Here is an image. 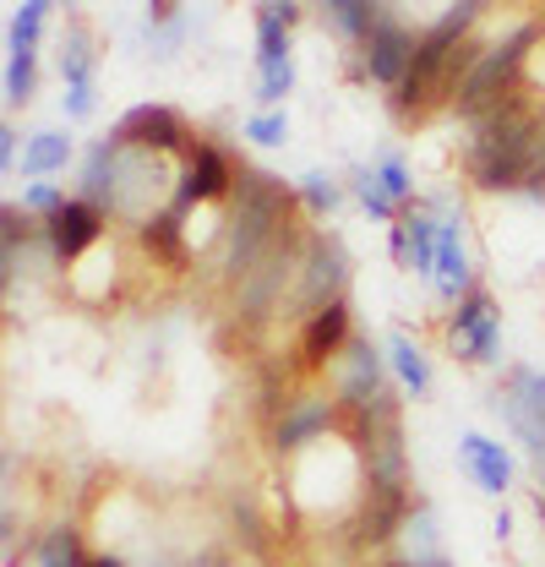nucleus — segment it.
<instances>
[{"label": "nucleus", "instance_id": "nucleus-16", "mask_svg": "<svg viewBox=\"0 0 545 567\" xmlns=\"http://www.w3.org/2000/svg\"><path fill=\"white\" fill-rule=\"evenodd\" d=\"M142 251H147L153 262H164V268H181V262L192 257V246H186V203H181V197L158 213V218L142 224Z\"/></svg>", "mask_w": 545, "mask_h": 567}, {"label": "nucleus", "instance_id": "nucleus-17", "mask_svg": "<svg viewBox=\"0 0 545 567\" xmlns=\"http://www.w3.org/2000/svg\"><path fill=\"white\" fill-rule=\"evenodd\" d=\"M459 453H464L470 481H475L480 492H507V481H513V458L502 453V442H491V436H480V431H464V436H459Z\"/></svg>", "mask_w": 545, "mask_h": 567}, {"label": "nucleus", "instance_id": "nucleus-30", "mask_svg": "<svg viewBox=\"0 0 545 567\" xmlns=\"http://www.w3.org/2000/svg\"><path fill=\"white\" fill-rule=\"evenodd\" d=\"M246 137L257 142V147H284L289 121H284V115H257V121H246Z\"/></svg>", "mask_w": 545, "mask_h": 567}, {"label": "nucleus", "instance_id": "nucleus-4", "mask_svg": "<svg viewBox=\"0 0 545 567\" xmlns=\"http://www.w3.org/2000/svg\"><path fill=\"white\" fill-rule=\"evenodd\" d=\"M541 22H529V28H518V33H507L502 44H491L485 55H480L470 76H464V87H459V110L470 115V121H485L491 110H502L507 104V93H513V82H518V71L524 61L535 55V44H541Z\"/></svg>", "mask_w": 545, "mask_h": 567}, {"label": "nucleus", "instance_id": "nucleus-28", "mask_svg": "<svg viewBox=\"0 0 545 567\" xmlns=\"http://www.w3.org/2000/svg\"><path fill=\"white\" fill-rule=\"evenodd\" d=\"M300 203L311 213H333L339 208V186H333L328 175H306V181H300Z\"/></svg>", "mask_w": 545, "mask_h": 567}, {"label": "nucleus", "instance_id": "nucleus-35", "mask_svg": "<svg viewBox=\"0 0 545 567\" xmlns=\"http://www.w3.org/2000/svg\"><path fill=\"white\" fill-rule=\"evenodd\" d=\"M88 567H126L121 557H88Z\"/></svg>", "mask_w": 545, "mask_h": 567}, {"label": "nucleus", "instance_id": "nucleus-5", "mask_svg": "<svg viewBox=\"0 0 545 567\" xmlns=\"http://www.w3.org/2000/svg\"><path fill=\"white\" fill-rule=\"evenodd\" d=\"M164 186H169V169L158 153L147 147H121L115 142V181H110V208L115 213H132V218H158L164 213Z\"/></svg>", "mask_w": 545, "mask_h": 567}, {"label": "nucleus", "instance_id": "nucleus-6", "mask_svg": "<svg viewBox=\"0 0 545 567\" xmlns=\"http://www.w3.org/2000/svg\"><path fill=\"white\" fill-rule=\"evenodd\" d=\"M343 284H349V257H343L339 240H306L300 279L289 289V311H306V322H311L317 311L343 300Z\"/></svg>", "mask_w": 545, "mask_h": 567}, {"label": "nucleus", "instance_id": "nucleus-11", "mask_svg": "<svg viewBox=\"0 0 545 567\" xmlns=\"http://www.w3.org/2000/svg\"><path fill=\"white\" fill-rule=\"evenodd\" d=\"M115 142L121 147H147V153H192V132H186V121L175 115V110H164V104H136L121 115V126H115Z\"/></svg>", "mask_w": 545, "mask_h": 567}, {"label": "nucleus", "instance_id": "nucleus-34", "mask_svg": "<svg viewBox=\"0 0 545 567\" xmlns=\"http://www.w3.org/2000/svg\"><path fill=\"white\" fill-rule=\"evenodd\" d=\"M0 164L17 169V126H0Z\"/></svg>", "mask_w": 545, "mask_h": 567}, {"label": "nucleus", "instance_id": "nucleus-2", "mask_svg": "<svg viewBox=\"0 0 545 567\" xmlns=\"http://www.w3.org/2000/svg\"><path fill=\"white\" fill-rule=\"evenodd\" d=\"M529 137H535V121L507 99L502 110H491L470 137L464 153V169L470 181L485 192H507V186H524V164H529Z\"/></svg>", "mask_w": 545, "mask_h": 567}, {"label": "nucleus", "instance_id": "nucleus-21", "mask_svg": "<svg viewBox=\"0 0 545 567\" xmlns=\"http://www.w3.org/2000/svg\"><path fill=\"white\" fill-rule=\"evenodd\" d=\"M71 158V137L66 132H33L22 147V169L28 175H50V169H66Z\"/></svg>", "mask_w": 545, "mask_h": 567}, {"label": "nucleus", "instance_id": "nucleus-18", "mask_svg": "<svg viewBox=\"0 0 545 567\" xmlns=\"http://www.w3.org/2000/svg\"><path fill=\"white\" fill-rule=\"evenodd\" d=\"M431 279H436V289L448 300L470 295V251H464V235H459L453 218L436 224V268H431Z\"/></svg>", "mask_w": 545, "mask_h": 567}, {"label": "nucleus", "instance_id": "nucleus-19", "mask_svg": "<svg viewBox=\"0 0 545 567\" xmlns=\"http://www.w3.org/2000/svg\"><path fill=\"white\" fill-rule=\"evenodd\" d=\"M61 71H66V110L88 115L93 110V44H88V33H66Z\"/></svg>", "mask_w": 545, "mask_h": 567}, {"label": "nucleus", "instance_id": "nucleus-26", "mask_svg": "<svg viewBox=\"0 0 545 567\" xmlns=\"http://www.w3.org/2000/svg\"><path fill=\"white\" fill-rule=\"evenodd\" d=\"M33 76H39L33 50H11V66H6V99H11V104H28V99H33Z\"/></svg>", "mask_w": 545, "mask_h": 567}, {"label": "nucleus", "instance_id": "nucleus-36", "mask_svg": "<svg viewBox=\"0 0 545 567\" xmlns=\"http://www.w3.org/2000/svg\"><path fill=\"white\" fill-rule=\"evenodd\" d=\"M436 567H448V563H436Z\"/></svg>", "mask_w": 545, "mask_h": 567}, {"label": "nucleus", "instance_id": "nucleus-31", "mask_svg": "<svg viewBox=\"0 0 545 567\" xmlns=\"http://www.w3.org/2000/svg\"><path fill=\"white\" fill-rule=\"evenodd\" d=\"M377 181H382V192H388L393 203H404V197H409V169H404V158H382V164H377Z\"/></svg>", "mask_w": 545, "mask_h": 567}, {"label": "nucleus", "instance_id": "nucleus-24", "mask_svg": "<svg viewBox=\"0 0 545 567\" xmlns=\"http://www.w3.org/2000/svg\"><path fill=\"white\" fill-rule=\"evenodd\" d=\"M39 563L44 567H88V557H82V546H76V535H71L66 524H55V529L39 540Z\"/></svg>", "mask_w": 545, "mask_h": 567}, {"label": "nucleus", "instance_id": "nucleus-14", "mask_svg": "<svg viewBox=\"0 0 545 567\" xmlns=\"http://www.w3.org/2000/svg\"><path fill=\"white\" fill-rule=\"evenodd\" d=\"M229 186H235V169H229L224 147H213V142H192L186 169H181V203H186V208H192V203H218Z\"/></svg>", "mask_w": 545, "mask_h": 567}, {"label": "nucleus", "instance_id": "nucleus-32", "mask_svg": "<svg viewBox=\"0 0 545 567\" xmlns=\"http://www.w3.org/2000/svg\"><path fill=\"white\" fill-rule=\"evenodd\" d=\"M295 82V66L289 61H263V99H284Z\"/></svg>", "mask_w": 545, "mask_h": 567}, {"label": "nucleus", "instance_id": "nucleus-25", "mask_svg": "<svg viewBox=\"0 0 545 567\" xmlns=\"http://www.w3.org/2000/svg\"><path fill=\"white\" fill-rule=\"evenodd\" d=\"M44 17H50V6H39V0L17 6V11H11V50H33V44H39Z\"/></svg>", "mask_w": 545, "mask_h": 567}, {"label": "nucleus", "instance_id": "nucleus-3", "mask_svg": "<svg viewBox=\"0 0 545 567\" xmlns=\"http://www.w3.org/2000/svg\"><path fill=\"white\" fill-rule=\"evenodd\" d=\"M289 192L268 181V175H257V169H246L240 164V203H235V218H229V274H251L263 257H268L272 246H278V235H284V218H289Z\"/></svg>", "mask_w": 545, "mask_h": 567}, {"label": "nucleus", "instance_id": "nucleus-8", "mask_svg": "<svg viewBox=\"0 0 545 567\" xmlns=\"http://www.w3.org/2000/svg\"><path fill=\"white\" fill-rule=\"evenodd\" d=\"M496 404H502L507 425L518 431V442H524L535 458H545V371H535V365H513Z\"/></svg>", "mask_w": 545, "mask_h": 567}, {"label": "nucleus", "instance_id": "nucleus-27", "mask_svg": "<svg viewBox=\"0 0 545 567\" xmlns=\"http://www.w3.org/2000/svg\"><path fill=\"white\" fill-rule=\"evenodd\" d=\"M354 197L366 203V213H371V218H393V197L382 192L377 169H354Z\"/></svg>", "mask_w": 545, "mask_h": 567}, {"label": "nucleus", "instance_id": "nucleus-10", "mask_svg": "<svg viewBox=\"0 0 545 567\" xmlns=\"http://www.w3.org/2000/svg\"><path fill=\"white\" fill-rule=\"evenodd\" d=\"M44 235H50L55 262H61V268H76V262L99 246V235H104V213H99V203H88V197H66L61 213L44 218Z\"/></svg>", "mask_w": 545, "mask_h": 567}, {"label": "nucleus", "instance_id": "nucleus-15", "mask_svg": "<svg viewBox=\"0 0 545 567\" xmlns=\"http://www.w3.org/2000/svg\"><path fill=\"white\" fill-rule=\"evenodd\" d=\"M354 339H349V306L333 300L328 311H317L311 322H306V333H300V365H328V360H339Z\"/></svg>", "mask_w": 545, "mask_h": 567}, {"label": "nucleus", "instance_id": "nucleus-9", "mask_svg": "<svg viewBox=\"0 0 545 567\" xmlns=\"http://www.w3.org/2000/svg\"><path fill=\"white\" fill-rule=\"evenodd\" d=\"M399 11L393 6H382V17H377V28H371V39H366V76L371 82H382V87H404L409 66H414V50H420V39L393 22Z\"/></svg>", "mask_w": 545, "mask_h": 567}, {"label": "nucleus", "instance_id": "nucleus-29", "mask_svg": "<svg viewBox=\"0 0 545 567\" xmlns=\"http://www.w3.org/2000/svg\"><path fill=\"white\" fill-rule=\"evenodd\" d=\"M524 192H545V121H535V137H529V164H524Z\"/></svg>", "mask_w": 545, "mask_h": 567}, {"label": "nucleus", "instance_id": "nucleus-23", "mask_svg": "<svg viewBox=\"0 0 545 567\" xmlns=\"http://www.w3.org/2000/svg\"><path fill=\"white\" fill-rule=\"evenodd\" d=\"M377 17H382V6H349V0H333V6H328V22H339V33L343 39H354V44L371 39Z\"/></svg>", "mask_w": 545, "mask_h": 567}, {"label": "nucleus", "instance_id": "nucleus-1", "mask_svg": "<svg viewBox=\"0 0 545 567\" xmlns=\"http://www.w3.org/2000/svg\"><path fill=\"white\" fill-rule=\"evenodd\" d=\"M475 22H480V6H448L442 22H436L431 33H420L414 66H409L404 87L393 93L399 115H420V110L436 104L442 93L459 99V87H464V76H470V66H459V44H464V33H470Z\"/></svg>", "mask_w": 545, "mask_h": 567}, {"label": "nucleus", "instance_id": "nucleus-13", "mask_svg": "<svg viewBox=\"0 0 545 567\" xmlns=\"http://www.w3.org/2000/svg\"><path fill=\"white\" fill-rule=\"evenodd\" d=\"M388 388H382V365H377V354L371 344H349L339 354V410L343 415H360V410H371L377 399H382Z\"/></svg>", "mask_w": 545, "mask_h": 567}, {"label": "nucleus", "instance_id": "nucleus-33", "mask_svg": "<svg viewBox=\"0 0 545 567\" xmlns=\"http://www.w3.org/2000/svg\"><path fill=\"white\" fill-rule=\"evenodd\" d=\"M61 203H66V197H55L50 186H33V192L22 197V208H44V218H50V213H61Z\"/></svg>", "mask_w": 545, "mask_h": 567}, {"label": "nucleus", "instance_id": "nucleus-22", "mask_svg": "<svg viewBox=\"0 0 545 567\" xmlns=\"http://www.w3.org/2000/svg\"><path fill=\"white\" fill-rule=\"evenodd\" d=\"M388 360H393L399 382H404V388L414 393V399H420V393L431 388V365H425V354L414 350V344H409L404 333H393V339H388Z\"/></svg>", "mask_w": 545, "mask_h": 567}, {"label": "nucleus", "instance_id": "nucleus-20", "mask_svg": "<svg viewBox=\"0 0 545 567\" xmlns=\"http://www.w3.org/2000/svg\"><path fill=\"white\" fill-rule=\"evenodd\" d=\"M300 6H257V61H289V22Z\"/></svg>", "mask_w": 545, "mask_h": 567}, {"label": "nucleus", "instance_id": "nucleus-12", "mask_svg": "<svg viewBox=\"0 0 545 567\" xmlns=\"http://www.w3.org/2000/svg\"><path fill=\"white\" fill-rule=\"evenodd\" d=\"M496 339H502V328H496V306H491V295H480L470 289L464 300H459V311H453V328H448V350L459 354V360H496Z\"/></svg>", "mask_w": 545, "mask_h": 567}, {"label": "nucleus", "instance_id": "nucleus-7", "mask_svg": "<svg viewBox=\"0 0 545 567\" xmlns=\"http://www.w3.org/2000/svg\"><path fill=\"white\" fill-rule=\"evenodd\" d=\"M339 425H343L339 399H328V393H306V399H289V404L278 410V421H272V447H278V453H300V447L328 442Z\"/></svg>", "mask_w": 545, "mask_h": 567}]
</instances>
